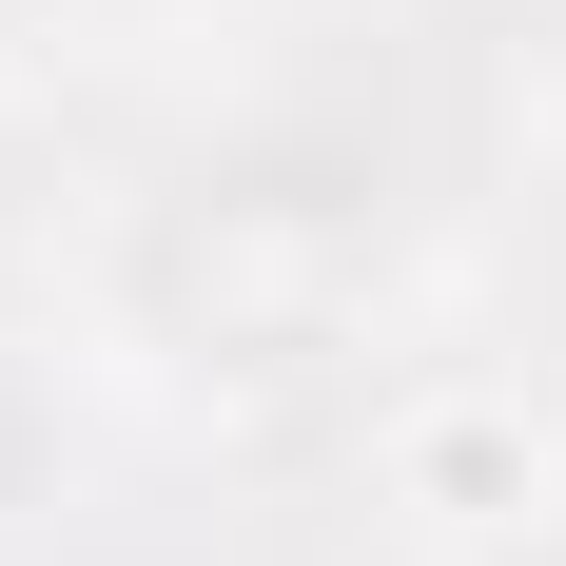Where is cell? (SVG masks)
<instances>
[{
    "label": "cell",
    "mask_w": 566,
    "mask_h": 566,
    "mask_svg": "<svg viewBox=\"0 0 566 566\" xmlns=\"http://www.w3.org/2000/svg\"><path fill=\"white\" fill-rule=\"evenodd\" d=\"M547 566H566V547H547Z\"/></svg>",
    "instance_id": "obj_4"
},
{
    "label": "cell",
    "mask_w": 566,
    "mask_h": 566,
    "mask_svg": "<svg viewBox=\"0 0 566 566\" xmlns=\"http://www.w3.org/2000/svg\"><path fill=\"white\" fill-rule=\"evenodd\" d=\"M0 254H20V157H0Z\"/></svg>",
    "instance_id": "obj_3"
},
{
    "label": "cell",
    "mask_w": 566,
    "mask_h": 566,
    "mask_svg": "<svg viewBox=\"0 0 566 566\" xmlns=\"http://www.w3.org/2000/svg\"><path fill=\"white\" fill-rule=\"evenodd\" d=\"M469 40H527V59H566V0H469Z\"/></svg>",
    "instance_id": "obj_2"
},
{
    "label": "cell",
    "mask_w": 566,
    "mask_h": 566,
    "mask_svg": "<svg viewBox=\"0 0 566 566\" xmlns=\"http://www.w3.org/2000/svg\"><path fill=\"white\" fill-rule=\"evenodd\" d=\"M410 216H430V98L293 78V98H254V137H216L137 216V313L196 371H313L371 313V274L410 254Z\"/></svg>",
    "instance_id": "obj_1"
}]
</instances>
